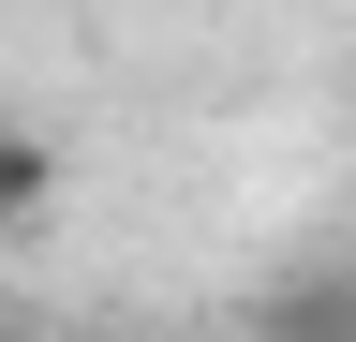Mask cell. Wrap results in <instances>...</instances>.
<instances>
[{
  "label": "cell",
  "instance_id": "2",
  "mask_svg": "<svg viewBox=\"0 0 356 342\" xmlns=\"http://www.w3.org/2000/svg\"><path fill=\"white\" fill-rule=\"evenodd\" d=\"M44 208H60V149H44L30 119H0V238H30Z\"/></svg>",
  "mask_w": 356,
  "mask_h": 342
},
{
  "label": "cell",
  "instance_id": "3",
  "mask_svg": "<svg viewBox=\"0 0 356 342\" xmlns=\"http://www.w3.org/2000/svg\"><path fill=\"white\" fill-rule=\"evenodd\" d=\"M341 164H356V119H341Z\"/></svg>",
  "mask_w": 356,
  "mask_h": 342
},
{
  "label": "cell",
  "instance_id": "1",
  "mask_svg": "<svg viewBox=\"0 0 356 342\" xmlns=\"http://www.w3.org/2000/svg\"><path fill=\"white\" fill-rule=\"evenodd\" d=\"M252 342H356V268H341V253L282 268V283L252 297Z\"/></svg>",
  "mask_w": 356,
  "mask_h": 342
},
{
  "label": "cell",
  "instance_id": "4",
  "mask_svg": "<svg viewBox=\"0 0 356 342\" xmlns=\"http://www.w3.org/2000/svg\"><path fill=\"white\" fill-rule=\"evenodd\" d=\"M0 342H44V327H0Z\"/></svg>",
  "mask_w": 356,
  "mask_h": 342
}]
</instances>
